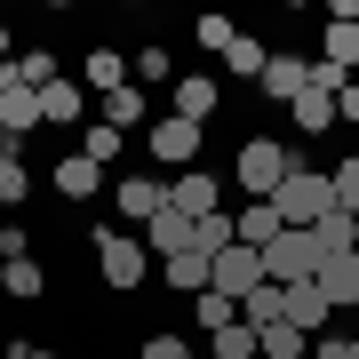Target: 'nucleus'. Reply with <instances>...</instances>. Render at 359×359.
<instances>
[{
    "instance_id": "obj_4",
    "label": "nucleus",
    "mask_w": 359,
    "mask_h": 359,
    "mask_svg": "<svg viewBox=\"0 0 359 359\" xmlns=\"http://www.w3.org/2000/svg\"><path fill=\"white\" fill-rule=\"evenodd\" d=\"M144 152H152L160 168H200V152H208V128H192V120H176V112H160L152 128H144Z\"/></svg>"
},
{
    "instance_id": "obj_34",
    "label": "nucleus",
    "mask_w": 359,
    "mask_h": 359,
    "mask_svg": "<svg viewBox=\"0 0 359 359\" xmlns=\"http://www.w3.org/2000/svg\"><path fill=\"white\" fill-rule=\"evenodd\" d=\"M335 208H351V216H359V152H344V160H335Z\"/></svg>"
},
{
    "instance_id": "obj_19",
    "label": "nucleus",
    "mask_w": 359,
    "mask_h": 359,
    "mask_svg": "<svg viewBox=\"0 0 359 359\" xmlns=\"http://www.w3.org/2000/svg\"><path fill=\"white\" fill-rule=\"evenodd\" d=\"M311 240H320V264L351 256V248H359V216H351V208H335V216H320V224H311Z\"/></svg>"
},
{
    "instance_id": "obj_7",
    "label": "nucleus",
    "mask_w": 359,
    "mask_h": 359,
    "mask_svg": "<svg viewBox=\"0 0 359 359\" xmlns=\"http://www.w3.org/2000/svg\"><path fill=\"white\" fill-rule=\"evenodd\" d=\"M208 287L231 295V304H240V295H256V287H264V256H256V248H224V256L208 264Z\"/></svg>"
},
{
    "instance_id": "obj_37",
    "label": "nucleus",
    "mask_w": 359,
    "mask_h": 359,
    "mask_svg": "<svg viewBox=\"0 0 359 359\" xmlns=\"http://www.w3.org/2000/svg\"><path fill=\"white\" fill-rule=\"evenodd\" d=\"M136 80H168V48H136Z\"/></svg>"
},
{
    "instance_id": "obj_6",
    "label": "nucleus",
    "mask_w": 359,
    "mask_h": 359,
    "mask_svg": "<svg viewBox=\"0 0 359 359\" xmlns=\"http://www.w3.org/2000/svg\"><path fill=\"white\" fill-rule=\"evenodd\" d=\"M168 208H176V216H216L224 208V176H208V168H184V176H168Z\"/></svg>"
},
{
    "instance_id": "obj_42",
    "label": "nucleus",
    "mask_w": 359,
    "mask_h": 359,
    "mask_svg": "<svg viewBox=\"0 0 359 359\" xmlns=\"http://www.w3.org/2000/svg\"><path fill=\"white\" fill-rule=\"evenodd\" d=\"M200 359H208V351H200Z\"/></svg>"
},
{
    "instance_id": "obj_27",
    "label": "nucleus",
    "mask_w": 359,
    "mask_h": 359,
    "mask_svg": "<svg viewBox=\"0 0 359 359\" xmlns=\"http://www.w3.org/2000/svg\"><path fill=\"white\" fill-rule=\"evenodd\" d=\"M224 65H231V80H264V65H271V48H264L256 32H240V40H231V48H224Z\"/></svg>"
},
{
    "instance_id": "obj_38",
    "label": "nucleus",
    "mask_w": 359,
    "mask_h": 359,
    "mask_svg": "<svg viewBox=\"0 0 359 359\" xmlns=\"http://www.w3.org/2000/svg\"><path fill=\"white\" fill-rule=\"evenodd\" d=\"M25 359H65V351H48V344H32V335H25Z\"/></svg>"
},
{
    "instance_id": "obj_22",
    "label": "nucleus",
    "mask_w": 359,
    "mask_h": 359,
    "mask_svg": "<svg viewBox=\"0 0 359 359\" xmlns=\"http://www.w3.org/2000/svg\"><path fill=\"white\" fill-rule=\"evenodd\" d=\"M104 128H120V136H128V128H152L144 88H112V96H104Z\"/></svg>"
},
{
    "instance_id": "obj_41",
    "label": "nucleus",
    "mask_w": 359,
    "mask_h": 359,
    "mask_svg": "<svg viewBox=\"0 0 359 359\" xmlns=\"http://www.w3.org/2000/svg\"><path fill=\"white\" fill-rule=\"evenodd\" d=\"M351 344H359V327H351Z\"/></svg>"
},
{
    "instance_id": "obj_21",
    "label": "nucleus",
    "mask_w": 359,
    "mask_h": 359,
    "mask_svg": "<svg viewBox=\"0 0 359 359\" xmlns=\"http://www.w3.org/2000/svg\"><path fill=\"white\" fill-rule=\"evenodd\" d=\"M280 231H287V224H280V208H271V200H248V208H240V248H256V256H264Z\"/></svg>"
},
{
    "instance_id": "obj_29",
    "label": "nucleus",
    "mask_w": 359,
    "mask_h": 359,
    "mask_svg": "<svg viewBox=\"0 0 359 359\" xmlns=\"http://www.w3.org/2000/svg\"><path fill=\"white\" fill-rule=\"evenodd\" d=\"M80 152H88L96 168H112L120 152H128V136H120V128H104V120H88V128H80Z\"/></svg>"
},
{
    "instance_id": "obj_28",
    "label": "nucleus",
    "mask_w": 359,
    "mask_h": 359,
    "mask_svg": "<svg viewBox=\"0 0 359 359\" xmlns=\"http://www.w3.org/2000/svg\"><path fill=\"white\" fill-rule=\"evenodd\" d=\"M192 320H200V344H208V335H224L231 320H240V304H231V295H216V287H208V295H192Z\"/></svg>"
},
{
    "instance_id": "obj_18",
    "label": "nucleus",
    "mask_w": 359,
    "mask_h": 359,
    "mask_svg": "<svg viewBox=\"0 0 359 359\" xmlns=\"http://www.w3.org/2000/svg\"><path fill=\"white\" fill-rule=\"evenodd\" d=\"M112 200H120V216H136V224H152L160 208H168V184H160V176H128V184H120Z\"/></svg>"
},
{
    "instance_id": "obj_13",
    "label": "nucleus",
    "mask_w": 359,
    "mask_h": 359,
    "mask_svg": "<svg viewBox=\"0 0 359 359\" xmlns=\"http://www.w3.org/2000/svg\"><path fill=\"white\" fill-rule=\"evenodd\" d=\"M48 184H56V200H88L96 184H104V168H96L88 152H80V144H72V152L56 160V176H48Z\"/></svg>"
},
{
    "instance_id": "obj_9",
    "label": "nucleus",
    "mask_w": 359,
    "mask_h": 359,
    "mask_svg": "<svg viewBox=\"0 0 359 359\" xmlns=\"http://www.w3.org/2000/svg\"><path fill=\"white\" fill-rule=\"evenodd\" d=\"M88 120V88L80 80H48L40 88V128H80Z\"/></svg>"
},
{
    "instance_id": "obj_15",
    "label": "nucleus",
    "mask_w": 359,
    "mask_h": 359,
    "mask_svg": "<svg viewBox=\"0 0 359 359\" xmlns=\"http://www.w3.org/2000/svg\"><path fill=\"white\" fill-rule=\"evenodd\" d=\"M144 248H152L160 264H168V256H184V248H192V216H176V208H160V216L144 224Z\"/></svg>"
},
{
    "instance_id": "obj_26",
    "label": "nucleus",
    "mask_w": 359,
    "mask_h": 359,
    "mask_svg": "<svg viewBox=\"0 0 359 359\" xmlns=\"http://www.w3.org/2000/svg\"><path fill=\"white\" fill-rule=\"evenodd\" d=\"M168 295H208V256H200V248L168 256Z\"/></svg>"
},
{
    "instance_id": "obj_33",
    "label": "nucleus",
    "mask_w": 359,
    "mask_h": 359,
    "mask_svg": "<svg viewBox=\"0 0 359 359\" xmlns=\"http://www.w3.org/2000/svg\"><path fill=\"white\" fill-rule=\"evenodd\" d=\"M192 40H200L208 56H224L231 40H240V25H231V16H192Z\"/></svg>"
},
{
    "instance_id": "obj_36",
    "label": "nucleus",
    "mask_w": 359,
    "mask_h": 359,
    "mask_svg": "<svg viewBox=\"0 0 359 359\" xmlns=\"http://www.w3.org/2000/svg\"><path fill=\"white\" fill-rule=\"evenodd\" d=\"M351 351H359V344H351V335H335V327L311 335V359H351Z\"/></svg>"
},
{
    "instance_id": "obj_11",
    "label": "nucleus",
    "mask_w": 359,
    "mask_h": 359,
    "mask_svg": "<svg viewBox=\"0 0 359 359\" xmlns=\"http://www.w3.org/2000/svg\"><path fill=\"white\" fill-rule=\"evenodd\" d=\"M304 80H311V65H304V56L271 48V65H264V80H256V88H264L271 104H295V96H304Z\"/></svg>"
},
{
    "instance_id": "obj_8",
    "label": "nucleus",
    "mask_w": 359,
    "mask_h": 359,
    "mask_svg": "<svg viewBox=\"0 0 359 359\" xmlns=\"http://www.w3.org/2000/svg\"><path fill=\"white\" fill-rule=\"evenodd\" d=\"M168 112L192 120V128H208V120L224 112V88H216L208 72H176V88H168Z\"/></svg>"
},
{
    "instance_id": "obj_35",
    "label": "nucleus",
    "mask_w": 359,
    "mask_h": 359,
    "mask_svg": "<svg viewBox=\"0 0 359 359\" xmlns=\"http://www.w3.org/2000/svg\"><path fill=\"white\" fill-rule=\"evenodd\" d=\"M16 256H32V231L25 224H0V264H16Z\"/></svg>"
},
{
    "instance_id": "obj_20",
    "label": "nucleus",
    "mask_w": 359,
    "mask_h": 359,
    "mask_svg": "<svg viewBox=\"0 0 359 359\" xmlns=\"http://www.w3.org/2000/svg\"><path fill=\"white\" fill-rule=\"evenodd\" d=\"M320 65H335V72H359V16H335V25L320 32Z\"/></svg>"
},
{
    "instance_id": "obj_17",
    "label": "nucleus",
    "mask_w": 359,
    "mask_h": 359,
    "mask_svg": "<svg viewBox=\"0 0 359 359\" xmlns=\"http://www.w3.org/2000/svg\"><path fill=\"white\" fill-rule=\"evenodd\" d=\"M32 128H40V88H8V96H0V136L25 144Z\"/></svg>"
},
{
    "instance_id": "obj_10",
    "label": "nucleus",
    "mask_w": 359,
    "mask_h": 359,
    "mask_svg": "<svg viewBox=\"0 0 359 359\" xmlns=\"http://www.w3.org/2000/svg\"><path fill=\"white\" fill-rule=\"evenodd\" d=\"M80 88H136V56H120V48H88V65H80Z\"/></svg>"
},
{
    "instance_id": "obj_40",
    "label": "nucleus",
    "mask_w": 359,
    "mask_h": 359,
    "mask_svg": "<svg viewBox=\"0 0 359 359\" xmlns=\"http://www.w3.org/2000/svg\"><path fill=\"white\" fill-rule=\"evenodd\" d=\"M0 65H8V25H0Z\"/></svg>"
},
{
    "instance_id": "obj_2",
    "label": "nucleus",
    "mask_w": 359,
    "mask_h": 359,
    "mask_svg": "<svg viewBox=\"0 0 359 359\" xmlns=\"http://www.w3.org/2000/svg\"><path fill=\"white\" fill-rule=\"evenodd\" d=\"M271 208H280V224H287V231H311L320 216H335V184L320 176V168L295 160V168H287V184L271 192Z\"/></svg>"
},
{
    "instance_id": "obj_25",
    "label": "nucleus",
    "mask_w": 359,
    "mask_h": 359,
    "mask_svg": "<svg viewBox=\"0 0 359 359\" xmlns=\"http://www.w3.org/2000/svg\"><path fill=\"white\" fill-rule=\"evenodd\" d=\"M208 359H264V335L248 320H231L224 335H208Z\"/></svg>"
},
{
    "instance_id": "obj_31",
    "label": "nucleus",
    "mask_w": 359,
    "mask_h": 359,
    "mask_svg": "<svg viewBox=\"0 0 359 359\" xmlns=\"http://www.w3.org/2000/svg\"><path fill=\"white\" fill-rule=\"evenodd\" d=\"M136 359H200V351H192V335H176V327H152V335L136 344Z\"/></svg>"
},
{
    "instance_id": "obj_43",
    "label": "nucleus",
    "mask_w": 359,
    "mask_h": 359,
    "mask_svg": "<svg viewBox=\"0 0 359 359\" xmlns=\"http://www.w3.org/2000/svg\"><path fill=\"white\" fill-rule=\"evenodd\" d=\"M351 359H359V351H351Z\"/></svg>"
},
{
    "instance_id": "obj_23",
    "label": "nucleus",
    "mask_w": 359,
    "mask_h": 359,
    "mask_svg": "<svg viewBox=\"0 0 359 359\" xmlns=\"http://www.w3.org/2000/svg\"><path fill=\"white\" fill-rule=\"evenodd\" d=\"M240 320L256 327V335H264V327H280V320H287V287H271V280H264L256 295H240Z\"/></svg>"
},
{
    "instance_id": "obj_24",
    "label": "nucleus",
    "mask_w": 359,
    "mask_h": 359,
    "mask_svg": "<svg viewBox=\"0 0 359 359\" xmlns=\"http://www.w3.org/2000/svg\"><path fill=\"white\" fill-rule=\"evenodd\" d=\"M25 192H32V168H25V144H8V136H0V208H16Z\"/></svg>"
},
{
    "instance_id": "obj_14",
    "label": "nucleus",
    "mask_w": 359,
    "mask_h": 359,
    "mask_svg": "<svg viewBox=\"0 0 359 359\" xmlns=\"http://www.w3.org/2000/svg\"><path fill=\"white\" fill-rule=\"evenodd\" d=\"M320 295H327L335 311H359V248L335 256V264H320Z\"/></svg>"
},
{
    "instance_id": "obj_39",
    "label": "nucleus",
    "mask_w": 359,
    "mask_h": 359,
    "mask_svg": "<svg viewBox=\"0 0 359 359\" xmlns=\"http://www.w3.org/2000/svg\"><path fill=\"white\" fill-rule=\"evenodd\" d=\"M0 359H25V335H8V351H0Z\"/></svg>"
},
{
    "instance_id": "obj_16",
    "label": "nucleus",
    "mask_w": 359,
    "mask_h": 359,
    "mask_svg": "<svg viewBox=\"0 0 359 359\" xmlns=\"http://www.w3.org/2000/svg\"><path fill=\"white\" fill-rule=\"evenodd\" d=\"M0 295H8V304H40V295H48V271H40V256L0 264Z\"/></svg>"
},
{
    "instance_id": "obj_1",
    "label": "nucleus",
    "mask_w": 359,
    "mask_h": 359,
    "mask_svg": "<svg viewBox=\"0 0 359 359\" xmlns=\"http://www.w3.org/2000/svg\"><path fill=\"white\" fill-rule=\"evenodd\" d=\"M287 168H295V152H287L280 136H248L240 152H231V184H240L248 200H271L287 184Z\"/></svg>"
},
{
    "instance_id": "obj_32",
    "label": "nucleus",
    "mask_w": 359,
    "mask_h": 359,
    "mask_svg": "<svg viewBox=\"0 0 359 359\" xmlns=\"http://www.w3.org/2000/svg\"><path fill=\"white\" fill-rule=\"evenodd\" d=\"M16 72H25V88H48V80H65L56 48H25V56H16Z\"/></svg>"
},
{
    "instance_id": "obj_30",
    "label": "nucleus",
    "mask_w": 359,
    "mask_h": 359,
    "mask_svg": "<svg viewBox=\"0 0 359 359\" xmlns=\"http://www.w3.org/2000/svg\"><path fill=\"white\" fill-rule=\"evenodd\" d=\"M264 359H311V335L295 327V320H280V327H264Z\"/></svg>"
},
{
    "instance_id": "obj_3",
    "label": "nucleus",
    "mask_w": 359,
    "mask_h": 359,
    "mask_svg": "<svg viewBox=\"0 0 359 359\" xmlns=\"http://www.w3.org/2000/svg\"><path fill=\"white\" fill-rule=\"evenodd\" d=\"M96 271L112 295H136L144 280H152V248L136 240V231H96Z\"/></svg>"
},
{
    "instance_id": "obj_5",
    "label": "nucleus",
    "mask_w": 359,
    "mask_h": 359,
    "mask_svg": "<svg viewBox=\"0 0 359 359\" xmlns=\"http://www.w3.org/2000/svg\"><path fill=\"white\" fill-rule=\"evenodd\" d=\"M264 280H271V287L320 280V240H311V231H280V240L264 248Z\"/></svg>"
},
{
    "instance_id": "obj_12",
    "label": "nucleus",
    "mask_w": 359,
    "mask_h": 359,
    "mask_svg": "<svg viewBox=\"0 0 359 359\" xmlns=\"http://www.w3.org/2000/svg\"><path fill=\"white\" fill-rule=\"evenodd\" d=\"M287 320L304 327V335H327V320H335V304L320 295V280H295V287H287Z\"/></svg>"
}]
</instances>
